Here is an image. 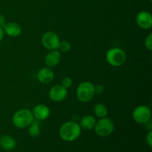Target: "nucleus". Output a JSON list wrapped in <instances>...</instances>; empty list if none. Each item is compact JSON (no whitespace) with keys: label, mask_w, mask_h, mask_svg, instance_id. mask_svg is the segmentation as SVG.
<instances>
[{"label":"nucleus","mask_w":152,"mask_h":152,"mask_svg":"<svg viewBox=\"0 0 152 152\" xmlns=\"http://www.w3.org/2000/svg\"><path fill=\"white\" fill-rule=\"evenodd\" d=\"M13 124L18 129H25L34 122L32 111L28 109H21L16 111L12 118Z\"/></svg>","instance_id":"f03ea898"},{"label":"nucleus","mask_w":152,"mask_h":152,"mask_svg":"<svg viewBox=\"0 0 152 152\" xmlns=\"http://www.w3.org/2000/svg\"><path fill=\"white\" fill-rule=\"evenodd\" d=\"M94 114L99 118H103L108 115V108L104 104L98 103L94 108Z\"/></svg>","instance_id":"dca6fc26"},{"label":"nucleus","mask_w":152,"mask_h":152,"mask_svg":"<svg viewBox=\"0 0 152 152\" xmlns=\"http://www.w3.org/2000/svg\"><path fill=\"white\" fill-rule=\"evenodd\" d=\"M95 87V94H102L104 91V88L103 86H100V85H98V86H94Z\"/></svg>","instance_id":"4be33fe9"},{"label":"nucleus","mask_w":152,"mask_h":152,"mask_svg":"<svg viewBox=\"0 0 152 152\" xmlns=\"http://www.w3.org/2000/svg\"><path fill=\"white\" fill-rule=\"evenodd\" d=\"M59 136L66 142L76 140L81 134L80 125L74 121H68L64 123L59 129Z\"/></svg>","instance_id":"f257e3e1"},{"label":"nucleus","mask_w":152,"mask_h":152,"mask_svg":"<svg viewBox=\"0 0 152 152\" xmlns=\"http://www.w3.org/2000/svg\"><path fill=\"white\" fill-rule=\"evenodd\" d=\"M58 48L63 53H66L71 50V44L69 43V42L66 41V40H63L62 42L60 41Z\"/></svg>","instance_id":"a211bd4d"},{"label":"nucleus","mask_w":152,"mask_h":152,"mask_svg":"<svg viewBox=\"0 0 152 152\" xmlns=\"http://www.w3.org/2000/svg\"><path fill=\"white\" fill-rule=\"evenodd\" d=\"M136 22L138 26L142 29H150L152 26L151 14L147 11L139 12L136 16Z\"/></svg>","instance_id":"1a4fd4ad"},{"label":"nucleus","mask_w":152,"mask_h":152,"mask_svg":"<svg viewBox=\"0 0 152 152\" xmlns=\"http://www.w3.org/2000/svg\"><path fill=\"white\" fill-rule=\"evenodd\" d=\"M0 146L5 151H11L16 146V142L12 137L4 135L0 137Z\"/></svg>","instance_id":"4468645a"},{"label":"nucleus","mask_w":152,"mask_h":152,"mask_svg":"<svg viewBox=\"0 0 152 152\" xmlns=\"http://www.w3.org/2000/svg\"><path fill=\"white\" fill-rule=\"evenodd\" d=\"M132 117L134 121L140 124L148 123L151 117V110L145 105H140L134 110Z\"/></svg>","instance_id":"423d86ee"},{"label":"nucleus","mask_w":152,"mask_h":152,"mask_svg":"<svg viewBox=\"0 0 152 152\" xmlns=\"http://www.w3.org/2000/svg\"><path fill=\"white\" fill-rule=\"evenodd\" d=\"M106 60L111 66H122L126 61V54L121 48H113L109 49L107 52Z\"/></svg>","instance_id":"20e7f679"},{"label":"nucleus","mask_w":152,"mask_h":152,"mask_svg":"<svg viewBox=\"0 0 152 152\" xmlns=\"http://www.w3.org/2000/svg\"><path fill=\"white\" fill-rule=\"evenodd\" d=\"M96 122L94 117L91 115H86L80 120V123L79 125L80 128L84 130H91L94 128Z\"/></svg>","instance_id":"2eb2a0df"},{"label":"nucleus","mask_w":152,"mask_h":152,"mask_svg":"<svg viewBox=\"0 0 152 152\" xmlns=\"http://www.w3.org/2000/svg\"><path fill=\"white\" fill-rule=\"evenodd\" d=\"M37 79L42 84H50L54 79V74L49 68H42L37 73Z\"/></svg>","instance_id":"9d476101"},{"label":"nucleus","mask_w":152,"mask_h":152,"mask_svg":"<svg viewBox=\"0 0 152 152\" xmlns=\"http://www.w3.org/2000/svg\"><path fill=\"white\" fill-rule=\"evenodd\" d=\"M4 31H3V28L1 27H0V42L4 38Z\"/></svg>","instance_id":"b1692460"},{"label":"nucleus","mask_w":152,"mask_h":152,"mask_svg":"<svg viewBox=\"0 0 152 152\" xmlns=\"http://www.w3.org/2000/svg\"><path fill=\"white\" fill-rule=\"evenodd\" d=\"M4 22H5V19H4V16L2 15H0V27L3 28V26L4 25Z\"/></svg>","instance_id":"5701e85b"},{"label":"nucleus","mask_w":152,"mask_h":152,"mask_svg":"<svg viewBox=\"0 0 152 152\" xmlns=\"http://www.w3.org/2000/svg\"><path fill=\"white\" fill-rule=\"evenodd\" d=\"M61 60L60 52L56 50H50L45 57V65L49 68H52L59 64Z\"/></svg>","instance_id":"ddd939ff"},{"label":"nucleus","mask_w":152,"mask_h":152,"mask_svg":"<svg viewBox=\"0 0 152 152\" xmlns=\"http://www.w3.org/2000/svg\"><path fill=\"white\" fill-rule=\"evenodd\" d=\"M149 1H152V0H149Z\"/></svg>","instance_id":"393cba45"},{"label":"nucleus","mask_w":152,"mask_h":152,"mask_svg":"<svg viewBox=\"0 0 152 152\" xmlns=\"http://www.w3.org/2000/svg\"><path fill=\"white\" fill-rule=\"evenodd\" d=\"M94 94L95 87L91 82H83L77 88V96L80 102H89L91 100Z\"/></svg>","instance_id":"7ed1b4c3"},{"label":"nucleus","mask_w":152,"mask_h":152,"mask_svg":"<svg viewBox=\"0 0 152 152\" xmlns=\"http://www.w3.org/2000/svg\"><path fill=\"white\" fill-rule=\"evenodd\" d=\"M28 133H29L30 136L33 137H38L40 134V129L39 125L37 123H31Z\"/></svg>","instance_id":"f3484780"},{"label":"nucleus","mask_w":152,"mask_h":152,"mask_svg":"<svg viewBox=\"0 0 152 152\" xmlns=\"http://www.w3.org/2000/svg\"><path fill=\"white\" fill-rule=\"evenodd\" d=\"M68 95L67 88L62 85H56L53 86L49 91V97L53 102H61L66 98Z\"/></svg>","instance_id":"6e6552de"},{"label":"nucleus","mask_w":152,"mask_h":152,"mask_svg":"<svg viewBox=\"0 0 152 152\" xmlns=\"http://www.w3.org/2000/svg\"><path fill=\"white\" fill-rule=\"evenodd\" d=\"M145 46L148 50H152V34H148L145 40Z\"/></svg>","instance_id":"aec40b11"},{"label":"nucleus","mask_w":152,"mask_h":152,"mask_svg":"<svg viewBox=\"0 0 152 152\" xmlns=\"http://www.w3.org/2000/svg\"><path fill=\"white\" fill-rule=\"evenodd\" d=\"M146 141L147 142H148V145H149L150 147H151L152 146V132L151 131H150L149 133H148V135H147Z\"/></svg>","instance_id":"412c9836"},{"label":"nucleus","mask_w":152,"mask_h":152,"mask_svg":"<svg viewBox=\"0 0 152 152\" xmlns=\"http://www.w3.org/2000/svg\"><path fill=\"white\" fill-rule=\"evenodd\" d=\"M95 133L99 137H105L112 133L114 129V125L112 120L107 118L106 117L103 118H100L97 122H96V124L94 126Z\"/></svg>","instance_id":"39448f33"},{"label":"nucleus","mask_w":152,"mask_h":152,"mask_svg":"<svg viewBox=\"0 0 152 152\" xmlns=\"http://www.w3.org/2000/svg\"><path fill=\"white\" fill-rule=\"evenodd\" d=\"M61 85L64 88H70L72 86V80L70 77H65V78L62 79V84Z\"/></svg>","instance_id":"6ab92c4d"},{"label":"nucleus","mask_w":152,"mask_h":152,"mask_svg":"<svg viewBox=\"0 0 152 152\" xmlns=\"http://www.w3.org/2000/svg\"><path fill=\"white\" fill-rule=\"evenodd\" d=\"M60 39L56 33L53 31H48L43 34L42 37V45L49 50H56L59 48Z\"/></svg>","instance_id":"0eeeda50"},{"label":"nucleus","mask_w":152,"mask_h":152,"mask_svg":"<svg viewBox=\"0 0 152 152\" xmlns=\"http://www.w3.org/2000/svg\"><path fill=\"white\" fill-rule=\"evenodd\" d=\"M33 115L39 120H46L50 115V109L48 107L43 104L36 105L33 109Z\"/></svg>","instance_id":"9b49d317"},{"label":"nucleus","mask_w":152,"mask_h":152,"mask_svg":"<svg viewBox=\"0 0 152 152\" xmlns=\"http://www.w3.org/2000/svg\"><path fill=\"white\" fill-rule=\"evenodd\" d=\"M3 31L4 34L12 37H18L22 33V28L19 24L16 22H7L3 26Z\"/></svg>","instance_id":"f8f14e48"}]
</instances>
